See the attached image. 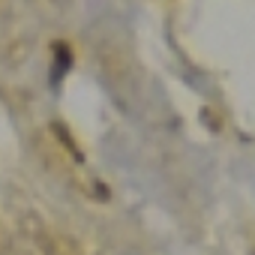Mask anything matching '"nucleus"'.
Instances as JSON below:
<instances>
[{"mask_svg":"<svg viewBox=\"0 0 255 255\" xmlns=\"http://www.w3.org/2000/svg\"><path fill=\"white\" fill-rule=\"evenodd\" d=\"M69 69H72V51H69V45L57 42V45H54V69H51V84L57 87Z\"/></svg>","mask_w":255,"mask_h":255,"instance_id":"1","label":"nucleus"}]
</instances>
